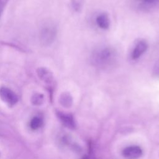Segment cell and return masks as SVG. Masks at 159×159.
<instances>
[{
	"label": "cell",
	"instance_id": "obj_15",
	"mask_svg": "<svg viewBox=\"0 0 159 159\" xmlns=\"http://www.w3.org/2000/svg\"><path fill=\"white\" fill-rule=\"evenodd\" d=\"M157 71H158V72L159 73V64L158 65V66H157Z\"/></svg>",
	"mask_w": 159,
	"mask_h": 159
},
{
	"label": "cell",
	"instance_id": "obj_9",
	"mask_svg": "<svg viewBox=\"0 0 159 159\" xmlns=\"http://www.w3.org/2000/svg\"><path fill=\"white\" fill-rule=\"evenodd\" d=\"M159 5V0H139V6L144 9H151Z\"/></svg>",
	"mask_w": 159,
	"mask_h": 159
},
{
	"label": "cell",
	"instance_id": "obj_14",
	"mask_svg": "<svg viewBox=\"0 0 159 159\" xmlns=\"http://www.w3.org/2000/svg\"><path fill=\"white\" fill-rule=\"evenodd\" d=\"M9 0H0V17L8 2Z\"/></svg>",
	"mask_w": 159,
	"mask_h": 159
},
{
	"label": "cell",
	"instance_id": "obj_11",
	"mask_svg": "<svg viewBox=\"0 0 159 159\" xmlns=\"http://www.w3.org/2000/svg\"><path fill=\"white\" fill-rule=\"evenodd\" d=\"M42 125V120L39 117L35 116L32 119L30 122V127L33 130L39 129Z\"/></svg>",
	"mask_w": 159,
	"mask_h": 159
},
{
	"label": "cell",
	"instance_id": "obj_6",
	"mask_svg": "<svg viewBox=\"0 0 159 159\" xmlns=\"http://www.w3.org/2000/svg\"><path fill=\"white\" fill-rule=\"evenodd\" d=\"M148 47V45L145 41L141 40L139 41L134 47L133 51H132V57L133 59L136 60L140 58L147 50Z\"/></svg>",
	"mask_w": 159,
	"mask_h": 159
},
{
	"label": "cell",
	"instance_id": "obj_13",
	"mask_svg": "<svg viewBox=\"0 0 159 159\" xmlns=\"http://www.w3.org/2000/svg\"><path fill=\"white\" fill-rule=\"evenodd\" d=\"M43 100V96L42 94H34L32 98V102L35 105H39L42 103Z\"/></svg>",
	"mask_w": 159,
	"mask_h": 159
},
{
	"label": "cell",
	"instance_id": "obj_1",
	"mask_svg": "<svg viewBox=\"0 0 159 159\" xmlns=\"http://www.w3.org/2000/svg\"><path fill=\"white\" fill-rule=\"evenodd\" d=\"M93 64L102 69L110 68L117 61L116 51L111 47H102L97 50L92 56Z\"/></svg>",
	"mask_w": 159,
	"mask_h": 159
},
{
	"label": "cell",
	"instance_id": "obj_2",
	"mask_svg": "<svg viewBox=\"0 0 159 159\" xmlns=\"http://www.w3.org/2000/svg\"><path fill=\"white\" fill-rule=\"evenodd\" d=\"M57 27L52 22H45L40 28L39 39L40 43L43 46L50 45L57 36Z\"/></svg>",
	"mask_w": 159,
	"mask_h": 159
},
{
	"label": "cell",
	"instance_id": "obj_10",
	"mask_svg": "<svg viewBox=\"0 0 159 159\" xmlns=\"http://www.w3.org/2000/svg\"><path fill=\"white\" fill-rule=\"evenodd\" d=\"M60 102L65 107H70L73 102L71 96L68 93H63L60 98Z\"/></svg>",
	"mask_w": 159,
	"mask_h": 159
},
{
	"label": "cell",
	"instance_id": "obj_7",
	"mask_svg": "<svg viewBox=\"0 0 159 159\" xmlns=\"http://www.w3.org/2000/svg\"><path fill=\"white\" fill-rule=\"evenodd\" d=\"M96 23L98 25L103 29H107L109 27L110 20L109 16L106 13L99 14L96 17Z\"/></svg>",
	"mask_w": 159,
	"mask_h": 159
},
{
	"label": "cell",
	"instance_id": "obj_12",
	"mask_svg": "<svg viewBox=\"0 0 159 159\" xmlns=\"http://www.w3.org/2000/svg\"><path fill=\"white\" fill-rule=\"evenodd\" d=\"M84 0H71V4L73 9L76 12H80L83 8Z\"/></svg>",
	"mask_w": 159,
	"mask_h": 159
},
{
	"label": "cell",
	"instance_id": "obj_5",
	"mask_svg": "<svg viewBox=\"0 0 159 159\" xmlns=\"http://www.w3.org/2000/svg\"><path fill=\"white\" fill-rule=\"evenodd\" d=\"M39 78L46 83H50L53 80V73L45 67H39L37 70Z\"/></svg>",
	"mask_w": 159,
	"mask_h": 159
},
{
	"label": "cell",
	"instance_id": "obj_3",
	"mask_svg": "<svg viewBox=\"0 0 159 159\" xmlns=\"http://www.w3.org/2000/svg\"><path fill=\"white\" fill-rule=\"evenodd\" d=\"M0 98L10 106L16 104L18 101V98L14 91L6 87H1L0 88Z\"/></svg>",
	"mask_w": 159,
	"mask_h": 159
},
{
	"label": "cell",
	"instance_id": "obj_8",
	"mask_svg": "<svg viewBox=\"0 0 159 159\" xmlns=\"http://www.w3.org/2000/svg\"><path fill=\"white\" fill-rule=\"evenodd\" d=\"M58 116L63 122V124L67 127L69 128H74L75 127V122L73 119V117L68 114L59 113Z\"/></svg>",
	"mask_w": 159,
	"mask_h": 159
},
{
	"label": "cell",
	"instance_id": "obj_4",
	"mask_svg": "<svg viewBox=\"0 0 159 159\" xmlns=\"http://www.w3.org/2000/svg\"><path fill=\"white\" fill-rule=\"evenodd\" d=\"M122 155L128 159H137L142 155V150L138 146H130L122 151Z\"/></svg>",
	"mask_w": 159,
	"mask_h": 159
}]
</instances>
